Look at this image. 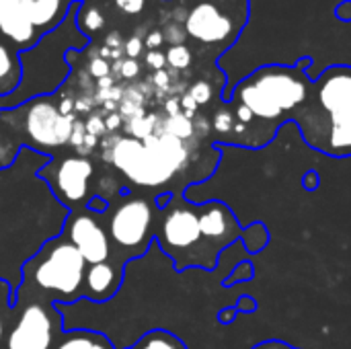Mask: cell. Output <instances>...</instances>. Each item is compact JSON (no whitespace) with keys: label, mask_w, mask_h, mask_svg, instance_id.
<instances>
[{"label":"cell","mask_w":351,"mask_h":349,"mask_svg":"<svg viewBox=\"0 0 351 349\" xmlns=\"http://www.w3.org/2000/svg\"><path fill=\"white\" fill-rule=\"evenodd\" d=\"M313 58L296 64H265L245 76L214 111L210 125L216 146L261 150L271 144L304 103Z\"/></svg>","instance_id":"6da1fadb"},{"label":"cell","mask_w":351,"mask_h":349,"mask_svg":"<svg viewBox=\"0 0 351 349\" xmlns=\"http://www.w3.org/2000/svg\"><path fill=\"white\" fill-rule=\"evenodd\" d=\"M154 239L177 272L189 267L212 272L220 253L237 241H243L251 255H259L269 243V228L263 222L241 226L232 208L220 200L197 204L183 193H173L158 208Z\"/></svg>","instance_id":"7a4b0ae2"},{"label":"cell","mask_w":351,"mask_h":349,"mask_svg":"<svg viewBox=\"0 0 351 349\" xmlns=\"http://www.w3.org/2000/svg\"><path fill=\"white\" fill-rule=\"evenodd\" d=\"M292 121L311 150L329 158H351L350 64H333L313 78Z\"/></svg>","instance_id":"3957f363"},{"label":"cell","mask_w":351,"mask_h":349,"mask_svg":"<svg viewBox=\"0 0 351 349\" xmlns=\"http://www.w3.org/2000/svg\"><path fill=\"white\" fill-rule=\"evenodd\" d=\"M103 160L115 167L130 183L156 189L185 175L195 156L189 142L165 132H154L144 140L132 136H111L103 140Z\"/></svg>","instance_id":"277c9868"},{"label":"cell","mask_w":351,"mask_h":349,"mask_svg":"<svg viewBox=\"0 0 351 349\" xmlns=\"http://www.w3.org/2000/svg\"><path fill=\"white\" fill-rule=\"evenodd\" d=\"M80 2L82 0L74 2L66 19L53 31L45 33L37 41V45L19 53L21 72L35 68V76H31L29 80H21V84L10 95L0 97V111L19 107L35 97L53 95V91L68 78L70 66H68L66 53L70 49L74 51L84 49L90 41V37L80 33L76 27V8Z\"/></svg>","instance_id":"5b68a950"},{"label":"cell","mask_w":351,"mask_h":349,"mask_svg":"<svg viewBox=\"0 0 351 349\" xmlns=\"http://www.w3.org/2000/svg\"><path fill=\"white\" fill-rule=\"evenodd\" d=\"M86 261L62 234L45 243L25 265V282H31L53 304H72L82 298Z\"/></svg>","instance_id":"8992f818"},{"label":"cell","mask_w":351,"mask_h":349,"mask_svg":"<svg viewBox=\"0 0 351 349\" xmlns=\"http://www.w3.org/2000/svg\"><path fill=\"white\" fill-rule=\"evenodd\" d=\"M0 121L27 146L39 152H56L70 142L76 115H62L51 95L35 97L19 107L2 109Z\"/></svg>","instance_id":"52a82bcc"},{"label":"cell","mask_w":351,"mask_h":349,"mask_svg":"<svg viewBox=\"0 0 351 349\" xmlns=\"http://www.w3.org/2000/svg\"><path fill=\"white\" fill-rule=\"evenodd\" d=\"M249 12V0H187L183 29L189 39L218 56L237 43L247 27Z\"/></svg>","instance_id":"ba28073f"},{"label":"cell","mask_w":351,"mask_h":349,"mask_svg":"<svg viewBox=\"0 0 351 349\" xmlns=\"http://www.w3.org/2000/svg\"><path fill=\"white\" fill-rule=\"evenodd\" d=\"M121 195L109 220V239L119 251H125L130 257H140L154 239L158 208L146 197H136L128 191Z\"/></svg>","instance_id":"9c48e42d"},{"label":"cell","mask_w":351,"mask_h":349,"mask_svg":"<svg viewBox=\"0 0 351 349\" xmlns=\"http://www.w3.org/2000/svg\"><path fill=\"white\" fill-rule=\"evenodd\" d=\"M93 173L95 169L88 158L80 154H70L53 158L37 175L51 187L62 204H66L68 208H76L82 204L86 208Z\"/></svg>","instance_id":"30bf717a"},{"label":"cell","mask_w":351,"mask_h":349,"mask_svg":"<svg viewBox=\"0 0 351 349\" xmlns=\"http://www.w3.org/2000/svg\"><path fill=\"white\" fill-rule=\"evenodd\" d=\"M56 309V306H53ZM43 302H29L12 325L6 349H49L56 335L53 311Z\"/></svg>","instance_id":"8fae6325"},{"label":"cell","mask_w":351,"mask_h":349,"mask_svg":"<svg viewBox=\"0 0 351 349\" xmlns=\"http://www.w3.org/2000/svg\"><path fill=\"white\" fill-rule=\"evenodd\" d=\"M64 237L76 247L86 265L105 263L111 257V239L103 224L97 220V214L88 212L86 208L84 212H76L68 218Z\"/></svg>","instance_id":"7c38bea8"},{"label":"cell","mask_w":351,"mask_h":349,"mask_svg":"<svg viewBox=\"0 0 351 349\" xmlns=\"http://www.w3.org/2000/svg\"><path fill=\"white\" fill-rule=\"evenodd\" d=\"M33 6L35 0H0V37L19 53L41 39L33 27Z\"/></svg>","instance_id":"4fadbf2b"},{"label":"cell","mask_w":351,"mask_h":349,"mask_svg":"<svg viewBox=\"0 0 351 349\" xmlns=\"http://www.w3.org/2000/svg\"><path fill=\"white\" fill-rule=\"evenodd\" d=\"M123 267H117L109 261L86 265L84 282H82V298H88L93 302H107L115 296V292L121 286Z\"/></svg>","instance_id":"5bb4252c"},{"label":"cell","mask_w":351,"mask_h":349,"mask_svg":"<svg viewBox=\"0 0 351 349\" xmlns=\"http://www.w3.org/2000/svg\"><path fill=\"white\" fill-rule=\"evenodd\" d=\"M21 76L19 51L0 37V97L10 95L21 84Z\"/></svg>","instance_id":"9a60e30c"},{"label":"cell","mask_w":351,"mask_h":349,"mask_svg":"<svg viewBox=\"0 0 351 349\" xmlns=\"http://www.w3.org/2000/svg\"><path fill=\"white\" fill-rule=\"evenodd\" d=\"M56 349H113L109 339L95 331H70L64 333Z\"/></svg>","instance_id":"2e32d148"},{"label":"cell","mask_w":351,"mask_h":349,"mask_svg":"<svg viewBox=\"0 0 351 349\" xmlns=\"http://www.w3.org/2000/svg\"><path fill=\"white\" fill-rule=\"evenodd\" d=\"M132 349H187V346L171 331L154 329V331L146 333Z\"/></svg>","instance_id":"e0dca14e"},{"label":"cell","mask_w":351,"mask_h":349,"mask_svg":"<svg viewBox=\"0 0 351 349\" xmlns=\"http://www.w3.org/2000/svg\"><path fill=\"white\" fill-rule=\"evenodd\" d=\"M160 132L171 134V136H175V138H179V140H185V142H191V140L197 136L193 119L185 117L183 111L177 113V115H169V117L162 121V130H160Z\"/></svg>","instance_id":"ac0fdd59"},{"label":"cell","mask_w":351,"mask_h":349,"mask_svg":"<svg viewBox=\"0 0 351 349\" xmlns=\"http://www.w3.org/2000/svg\"><path fill=\"white\" fill-rule=\"evenodd\" d=\"M103 23H105V19L95 6L86 4V2L78 4V8H76V27H78L80 33H84L88 37V31H99L103 27Z\"/></svg>","instance_id":"d6986e66"},{"label":"cell","mask_w":351,"mask_h":349,"mask_svg":"<svg viewBox=\"0 0 351 349\" xmlns=\"http://www.w3.org/2000/svg\"><path fill=\"white\" fill-rule=\"evenodd\" d=\"M165 58H167V64L171 68H175V70H185L193 62V53H191L189 45H185V43H181V45H169Z\"/></svg>","instance_id":"ffe728a7"},{"label":"cell","mask_w":351,"mask_h":349,"mask_svg":"<svg viewBox=\"0 0 351 349\" xmlns=\"http://www.w3.org/2000/svg\"><path fill=\"white\" fill-rule=\"evenodd\" d=\"M156 125H158V117H156V115L132 117V121H130V125H128V132L132 134V138L144 140V138H148L150 134L156 132Z\"/></svg>","instance_id":"44dd1931"},{"label":"cell","mask_w":351,"mask_h":349,"mask_svg":"<svg viewBox=\"0 0 351 349\" xmlns=\"http://www.w3.org/2000/svg\"><path fill=\"white\" fill-rule=\"evenodd\" d=\"M253 278H255V267H253V263H251V261H241V263L234 265L232 272L226 276L224 286H226V288H232V286H237V284L251 282Z\"/></svg>","instance_id":"7402d4cb"},{"label":"cell","mask_w":351,"mask_h":349,"mask_svg":"<svg viewBox=\"0 0 351 349\" xmlns=\"http://www.w3.org/2000/svg\"><path fill=\"white\" fill-rule=\"evenodd\" d=\"M187 95H189V97L197 103V107H199V105H208V103L212 101L214 88H212V84H210L208 80H197V82H193V84L189 86Z\"/></svg>","instance_id":"603a6c76"},{"label":"cell","mask_w":351,"mask_h":349,"mask_svg":"<svg viewBox=\"0 0 351 349\" xmlns=\"http://www.w3.org/2000/svg\"><path fill=\"white\" fill-rule=\"evenodd\" d=\"M160 31H162V37H165L167 43H171V45H181V43H185L187 33H185L183 27H179V25H169V27H165V29H160Z\"/></svg>","instance_id":"cb8c5ba5"},{"label":"cell","mask_w":351,"mask_h":349,"mask_svg":"<svg viewBox=\"0 0 351 349\" xmlns=\"http://www.w3.org/2000/svg\"><path fill=\"white\" fill-rule=\"evenodd\" d=\"M10 134H12V132L0 121V152L6 154V156L12 160V154H14V150H19V144H12Z\"/></svg>","instance_id":"d4e9b609"},{"label":"cell","mask_w":351,"mask_h":349,"mask_svg":"<svg viewBox=\"0 0 351 349\" xmlns=\"http://www.w3.org/2000/svg\"><path fill=\"white\" fill-rule=\"evenodd\" d=\"M109 72H111V66H109V62L107 60H103L101 56H97V58H93L90 62H88V74L93 76V78H105V76H109Z\"/></svg>","instance_id":"484cf974"},{"label":"cell","mask_w":351,"mask_h":349,"mask_svg":"<svg viewBox=\"0 0 351 349\" xmlns=\"http://www.w3.org/2000/svg\"><path fill=\"white\" fill-rule=\"evenodd\" d=\"M115 6L125 14H140L146 6V0H115Z\"/></svg>","instance_id":"4316f807"},{"label":"cell","mask_w":351,"mask_h":349,"mask_svg":"<svg viewBox=\"0 0 351 349\" xmlns=\"http://www.w3.org/2000/svg\"><path fill=\"white\" fill-rule=\"evenodd\" d=\"M84 130H86V134H93V136L101 138V136L107 132V128H105V119H103V117H99V115H90V117L86 119V123H84Z\"/></svg>","instance_id":"83f0119b"},{"label":"cell","mask_w":351,"mask_h":349,"mask_svg":"<svg viewBox=\"0 0 351 349\" xmlns=\"http://www.w3.org/2000/svg\"><path fill=\"white\" fill-rule=\"evenodd\" d=\"M142 49H144V41H142L140 37H130V39L123 43V51H125V56H128L130 60L140 58Z\"/></svg>","instance_id":"f1b7e54d"},{"label":"cell","mask_w":351,"mask_h":349,"mask_svg":"<svg viewBox=\"0 0 351 349\" xmlns=\"http://www.w3.org/2000/svg\"><path fill=\"white\" fill-rule=\"evenodd\" d=\"M117 70H119V74L123 76V78H134V76H138L140 74V64H138V60H121L119 64H117Z\"/></svg>","instance_id":"f546056e"},{"label":"cell","mask_w":351,"mask_h":349,"mask_svg":"<svg viewBox=\"0 0 351 349\" xmlns=\"http://www.w3.org/2000/svg\"><path fill=\"white\" fill-rule=\"evenodd\" d=\"M142 41H144V47H148V51H156V49H160V45L165 43V37H162V31H160V29H154V31H150Z\"/></svg>","instance_id":"4dcf8cb0"},{"label":"cell","mask_w":351,"mask_h":349,"mask_svg":"<svg viewBox=\"0 0 351 349\" xmlns=\"http://www.w3.org/2000/svg\"><path fill=\"white\" fill-rule=\"evenodd\" d=\"M165 64H167V58H165V53H162L160 49H156V51H148V53H146V66H148V68H152L154 72L165 70Z\"/></svg>","instance_id":"1f68e13d"},{"label":"cell","mask_w":351,"mask_h":349,"mask_svg":"<svg viewBox=\"0 0 351 349\" xmlns=\"http://www.w3.org/2000/svg\"><path fill=\"white\" fill-rule=\"evenodd\" d=\"M234 309L239 311V315H249V313H255V311L259 309V304H257V300L251 298L249 294H243V296L239 298V302L234 304Z\"/></svg>","instance_id":"d6a6232c"},{"label":"cell","mask_w":351,"mask_h":349,"mask_svg":"<svg viewBox=\"0 0 351 349\" xmlns=\"http://www.w3.org/2000/svg\"><path fill=\"white\" fill-rule=\"evenodd\" d=\"M84 136H86V130H84V123L80 121V119H76L74 121V128H72V136H70V146H74L76 150L82 146V142H84Z\"/></svg>","instance_id":"836d02e7"},{"label":"cell","mask_w":351,"mask_h":349,"mask_svg":"<svg viewBox=\"0 0 351 349\" xmlns=\"http://www.w3.org/2000/svg\"><path fill=\"white\" fill-rule=\"evenodd\" d=\"M86 210L93 214H103L109 210V200H105L103 195H95L86 202Z\"/></svg>","instance_id":"e575fe53"},{"label":"cell","mask_w":351,"mask_h":349,"mask_svg":"<svg viewBox=\"0 0 351 349\" xmlns=\"http://www.w3.org/2000/svg\"><path fill=\"white\" fill-rule=\"evenodd\" d=\"M333 14H335L339 21H343V23H351V0H341V2L335 6Z\"/></svg>","instance_id":"d590c367"},{"label":"cell","mask_w":351,"mask_h":349,"mask_svg":"<svg viewBox=\"0 0 351 349\" xmlns=\"http://www.w3.org/2000/svg\"><path fill=\"white\" fill-rule=\"evenodd\" d=\"M319 183H321V177H319L317 171H306V173H304V177H302V187H304L306 191H315V189L319 187Z\"/></svg>","instance_id":"8d00e7d4"},{"label":"cell","mask_w":351,"mask_h":349,"mask_svg":"<svg viewBox=\"0 0 351 349\" xmlns=\"http://www.w3.org/2000/svg\"><path fill=\"white\" fill-rule=\"evenodd\" d=\"M251 349H300V348H294V346H290V344H286V341H282V339H265V341H261V344L253 346Z\"/></svg>","instance_id":"74e56055"},{"label":"cell","mask_w":351,"mask_h":349,"mask_svg":"<svg viewBox=\"0 0 351 349\" xmlns=\"http://www.w3.org/2000/svg\"><path fill=\"white\" fill-rule=\"evenodd\" d=\"M239 317V311L234 309V306H230V309H224V311H220L218 313V323H222V325H230V323H234V319Z\"/></svg>","instance_id":"f35d334b"},{"label":"cell","mask_w":351,"mask_h":349,"mask_svg":"<svg viewBox=\"0 0 351 349\" xmlns=\"http://www.w3.org/2000/svg\"><path fill=\"white\" fill-rule=\"evenodd\" d=\"M105 128H107V132H113V130L121 128V115H119V113H111V115L105 119Z\"/></svg>","instance_id":"ab89813d"},{"label":"cell","mask_w":351,"mask_h":349,"mask_svg":"<svg viewBox=\"0 0 351 349\" xmlns=\"http://www.w3.org/2000/svg\"><path fill=\"white\" fill-rule=\"evenodd\" d=\"M154 84L158 86V88H167L169 86V74L165 72V70H158V72H154Z\"/></svg>","instance_id":"60d3db41"},{"label":"cell","mask_w":351,"mask_h":349,"mask_svg":"<svg viewBox=\"0 0 351 349\" xmlns=\"http://www.w3.org/2000/svg\"><path fill=\"white\" fill-rule=\"evenodd\" d=\"M165 109H167V113H169V115H177V113H181V103H179V99H169V101L165 103Z\"/></svg>","instance_id":"b9f144b4"},{"label":"cell","mask_w":351,"mask_h":349,"mask_svg":"<svg viewBox=\"0 0 351 349\" xmlns=\"http://www.w3.org/2000/svg\"><path fill=\"white\" fill-rule=\"evenodd\" d=\"M121 45V37H119V33H111L109 37H107V47H119Z\"/></svg>","instance_id":"7bdbcfd3"},{"label":"cell","mask_w":351,"mask_h":349,"mask_svg":"<svg viewBox=\"0 0 351 349\" xmlns=\"http://www.w3.org/2000/svg\"><path fill=\"white\" fill-rule=\"evenodd\" d=\"M113 86V78L111 76H105V78H99V88L105 91V88H111Z\"/></svg>","instance_id":"ee69618b"},{"label":"cell","mask_w":351,"mask_h":349,"mask_svg":"<svg viewBox=\"0 0 351 349\" xmlns=\"http://www.w3.org/2000/svg\"><path fill=\"white\" fill-rule=\"evenodd\" d=\"M99 56H101L103 60H105V58H111V49H109V47H103V49L99 51Z\"/></svg>","instance_id":"f6af8a7d"},{"label":"cell","mask_w":351,"mask_h":349,"mask_svg":"<svg viewBox=\"0 0 351 349\" xmlns=\"http://www.w3.org/2000/svg\"><path fill=\"white\" fill-rule=\"evenodd\" d=\"M4 331H6V329H4V319L0 317V344H2V339H4Z\"/></svg>","instance_id":"bcb514c9"}]
</instances>
